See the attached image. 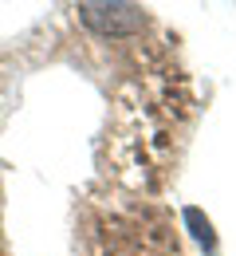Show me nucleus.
<instances>
[{
  "label": "nucleus",
  "instance_id": "f257e3e1",
  "mask_svg": "<svg viewBox=\"0 0 236 256\" xmlns=\"http://www.w3.org/2000/svg\"><path fill=\"white\" fill-rule=\"evenodd\" d=\"M79 20L99 36H134L146 28V8L122 0H87L79 4Z\"/></svg>",
  "mask_w": 236,
  "mask_h": 256
},
{
  "label": "nucleus",
  "instance_id": "f03ea898",
  "mask_svg": "<svg viewBox=\"0 0 236 256\" xmlns=\"http://www.w3.org/2000/svg\"><path fill=\"white\" fill-rule=\"evenodd\" d=\"M185 224L193 228V236L205 244V252H217V236H213V221L205 217L201 209H185Z\"/></svg>",
  "mask_w": 236,
  "mask_h": 256
}]
</instances>
